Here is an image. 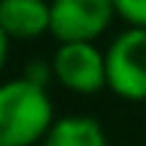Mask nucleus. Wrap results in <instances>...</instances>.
<instances>
[{
	"label": "nucleus",
	"mask_w": 146,
	"mask_h": 146,
	"mask_svg": "<svg viewBox=\"0 0 146 146\" xmlns=\"http://www.w3.org/2000/svg\"><path fill=\"white\" fill-rule=\"evenodd\" d=\"M114 11L130 27H146V0H114Z\"/></svg>",
	"instance_id": "0eeeda50"
},
{
	"label": "nucleus",
	"mask_w": 146,
	"mask_h": 146,
	"mask_svg": "<svg viewBox=\"0 0 146 146\" xmlns=\"http://www.w3.org/2000/svg\"><path fill=\"white\" fill-rule=\"evenodd\" d=\"M46 76H49V68H46V65H41V62H33L30 68H27V73H25V78L41 84V87L46 84Z\"/></svg>",
	"instance_id": "6e6552de"
},
{
	"label": "nucleus",
	"mask_w": 146,
	"mask_h": 146,
	"mask_svg": "<svg viewBox=\"0 0 146 146\" xmlns=\"http://www.w3.org/2000/svg\"><path fill=\"white\" fill-rule=\"evenodd\" d=\"M114 0H52V35L60 43L95 41L114 19Z\"/></svg>",
	"instance_id": "20e7f679"
},
{
	"label": "nucleus",
	"mask_w": 146,
	"mask_h": 146,
	"mask_svg": "<svg viewBox=\"0 0 146 146\" xmlns=\"http://www.w3.org/2000/svg\"><path fill=\"white\" fill-rule=\"evenodd\" d=\"M46 89L30 78H14L0 89V146L41 143L54 127Z\"/></svg>",
	"instance_id": "f257e3e1"
},
{
	"label": "nucleus",
	"mask_w": 146,
	"mask_h": 146,
	"mask_svg": "<svg viewBox=\"0 0 146 146\" xmlns=\"http://www.w3.org/2000/svg\"><path fill=\"white\" fill-rule=\"evenodd\" d=\"M41 146H108L106 133L92 116H62L54 122Z\"/></svg>",
	"instance_id": "423d86ee"
},
{
	"label": "nucleus",
	"mask_w": 146,
	"mask_h": 146,
	"mask_svg": "<svg viewBox=\"0 0 146 146\" xmlns=\"http://www.w3.org/2000/svg\"><path fill=\"white\" fill-rule=\"evenodd\" d=\"M0 30L8 38L33 41L52 30V3L46 0H0Z\"/></svg>",
	"instance_id": "39448f33"
},
{
	"label": "nucleus",
	"mask_w": 146,
	"mask_h": 146,
	"mask_svg": "<svg viewBox=\"0 0 146 146\" xmlns=\"http://www.w3.org/2000/svg\"><path fill=\"white\" fill-rule=\"evenodd\" d=\"M52 73L65 89L78 95H95L103 87H108L106 54L92 41L60 43L52 60Z\"/></svg>",
	"instance_id": "7ed1b4c3"
},
{
	"label": "nucleus",
	"mask_w": 146,
	"mask_h": 146,
	"mask_svg": "<svg viewBox=\"0 0 146 146\" xmlns=\"http://www.w3.org/2000/svg\"><path fill=\"white\" fill-rule=\"evenodd\" d=\"M108 89L130 103L146 100V27H130L106 52Z\"/></svg>",
	"instance_id": "f03ea898"
}]
</instances>
